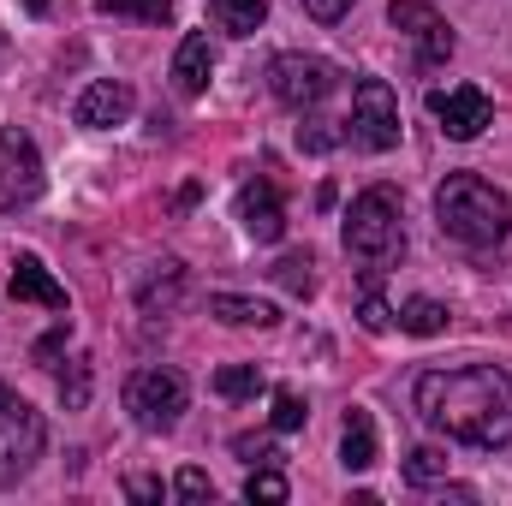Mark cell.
Returning a JSON list of instances; mask_svg holds the SVG:
<instances>
[{"mask_svg": "<svg viewBox=\"0 0 512 506\" xmlns=\"http://www.w3.org/2000/svg\"><path fill=\"white\" fill-rule=\"evenodd\" d=\"M233 447H239V459H251V465H268V459H280V453H274V441H268V435H239V441H233Z\"/></svg>", "mask_w": 512, "mask_h": 506, "instance_id": "f546056e", "label": "cell"}, {"mask_svg": "<svg viewBox=\"0 0 512 506\" xmlns=\"http://www.w3.org/2000/svg\"><path fill=\"white\" fill-rule=\"evenodd\" d=\"M42 197V155L18 126L0 131V209H24Z\"/></svg>", "mask_w": 512, "mask_h": 506, "instance_id": "ba28073f", "label": "cell"}, {"mask_svg": "<svg viewBox=\"0 0 512 506\" xmlns=\"http://www.w3.org/2000/svg\"><path fill=\"white\" fill-rule=\"evenodd\" d=\"M239 221H245V233H251L256 245H274L286 233V209H280V197H274L268 179H256V185L239 191Z\"/></svg>", "mask_w": 512, "mask_h": 506, "instance_id": "7c38bea8", "label": "cell"}, {"mask_svg": "<svg viewBox=\"0 0 512 506\" xmlns=\"http://www.w3.org/2000/svg\"><path fill=\"white\" fill-rule=\"evenodd\" d=\"M304 423V399L298 393H274V429H298Z\"/></svg>", "mask_w": 512, "mask_h": 506, "instance_id": "f1b7e54d", "label": "cell"}, {"mask_svg": "<svg viewBox=\"0 0 512 506\" xmlns=\"http://www.w3.org/2000/svg\"><path fill=\"white\" fill-rule=\"evenodd\" d=\"M60 399H66L72 411H78V405L90 399V364H84V358H78V364H72V370L60 376Z\"/></svg>", "mask_w": 512, "mask_h": 506, "instance_id": "484cf974", "label": "cell"}, {"mask_svg": "<svg viewBox=\"0 0 512 506\" xmlns=\"http://www.w3.org/2000/svg\"><path fill=\"white\" fill-rule=\"evenodd\" d=\"M441 477H447V453H441V447H417V453L405 459V483L429 489V483H441Z\"/></svg>", "mask_w": 512, "mask_h": 506, "instance_id": "44dd1931", "label": "cell"}, {"mask_svg": "<svg viewBox=\"0 0 512 506\" xmlns=\"http://www.w3.org/2000/svg\"><path fill=\"white\" fill-rule=\"evenodd\" d=\"M262 387H268V381H262L256 364H227V370L215 376V393H221V399H256Z\"/></svg>", "mask_w": 512, "mask_h": 506, "instance_id": "ffe728a7", "label": "cell"}, {"mask_svg": "<svg viewBox=\"0 0 512 506\" xmlns=\"http://www.w3.org/2000/svg\"><path fill=\"white\" fill-rule=\"evenodd\" d=\"M399 328H405V334H441V328H447V304H435V298H411V304L399 310Z\"/></svg>", "mask_w": 512, "mask_h": 506, "instance_id": "d6986e66", "label": "cell"}, {"mask_svg": "<svg viewBox=\"0 0 512 506\" xmlns=\"http://www.w3.org/2000/svg\"><path fill=\"white\" fill-rule=\"evenodd\" d=\"M36 453H42V417L18 393L0 387V483L24 477L36 465Z\"/></svg>", "mask_w": 512, "mask_h": 506, "instance_id": "5b68a950", "label": "cell"}, {"mask_svg": "<svg viewBox=\"0 0 512 506\" xmlns=\"http://www.w3.org/2000/svg\"><path fill=\"white\" fill-rule=\"evenodd\" d=\"M417 417L453 441L471 447H507L512 441V376L495 364L477 370H429L411 387Z\"/></svg>", "mask_w": 512, "mask_h": 506, "instance_id": "6da1fadb", "label": "cell"}, {"mask_svg": "<svg viewBox=\"0 0 512 506\" xmlns=\"http://www.w3.org/2000/svg\"><path fill=\"white\" fill-rule=\"evenodd\" d=\"M6 286H12V298H18V304H42V310H60V316H66V286L48 274V262H42V256H18Z\"/></svg>", "mask_w": 512, "mask_h": 506, "instance_id": "4fadbf2b", "label": "cell"}, {"mask_svg": "<svg viewBox=\"0 0 512 506\" xmlns=\"http://www.w3.org/2000/svg\"><path fill=\"white\" fill-rule=\"evenodd\" d=\"M387 18H393V30H405V36L417 42V60H423V66H441V60L453 54V30L441 24V12H435L429 0H393Z\"/></svg>", "mask_w": 512, "mask_h": 506, "instance_id": "30bf717a", "label": "cell"}, {"mask_svg": "<svg viewBox=\"0 0 512 506\" xmlns=\"http://www.w3.org/2000/svg\"><path fill=\"white\" fill-rule=\"evenodd\" d=\"M209 316H221V322H233V328H274V322H280L274 304L239 298V292H215V298H209Z\"/></svg>", "mask_w": 512, "mask_h": 506, "instance_id": "2e32d148", "label": "cell"}, {"mask_svg": "<svg viewBox=\"0 0 512 506\" xmlns=\"http://www.w3.org/2000/svg\"><path fill=\"white\" fill-rule=\"evenodd\" d=\"M274 280H280L292 298H310V292H316V256H310V251L280 256V262H274Z\"/></svg>", "mask_w": 512, "mask_h": 506, "instance_id": "ac0fdd59", "label": "cell"}, {"mask_svg": "<svg viewBox=\"0 0 512 506\" xmlns=\"http://www.w3.org/2000/svg\"><path fill=\"white\" fill-rule=\"evenodd\" d=\"M346 251L364 256V262H393L405 251V215H399V197L387 185H370L352 215H346Z\"/></svg>", "mask_w": 512, "mask_h": 506, "instance_id": "3957f363", "label": "cell"}, {"mask_svg": "<svg viewBox=\"0 0 512 506\" xmlns=\"http://www.w3.org/2000/svg\"><path fill=\"white\" fill-rule=\"evenodd\" d=\"M126 489H131V501H161V483H149V477H131Z\"/></svg>", "mask_w": 512, "mask_h": 506, "instance_id": "1f68e13d", "label": "cell"}, {"mask_svg": "<svg viewBox=\"0 0 512 506\" xmlns=\"http://www.w3.org/2000/svg\"><path fill=\"white\" fill-rule=\"evenodd\" d=\"M435 221H441L447 239H459V245H471V251H489V245H501L512 233V203H507V191H495L489 179L453 173V179L435 191Z\"/></svg>", "mask_w": 512, "mask_h": 506, "instance_id": "7a4b0ae2", "label": "cell"}, {"mask_svg": "<svg viewBox=\"0 0 512 506\" xmlns=\"http://www.w3.org/2000/svg\"><path fill=\"white\" fill-rule=\"evenodd\" d=\"M179 280H185V268H179V262H161V274L143 286V310H155V304H161V310H173V298H179Z\"/></svg>", "mask_w": 512, "mask_h": 506, "instance_id": "7402d4cb", "label": "cell"}, {"mask_svg": "<svg viewBox=\"0 0 512 506\" xmlns=\"http://www.w3.org/2000/svg\"><path fill=\"white\" fill-rule=\"evenodd\" d=\"M340 465H346V471H370V465H376V423H370V411H364V405H352V411H346Z\"/></svg>", "mask_w": 512, "mask_h": 506, "instance_id": "9a60e30c", "label": "cell"}, {"mask_svg": "<svg viewBox=\"0 0 512 506\" xmlns=\"http://www.w3.org/2000/svg\"><path fill=\"white\" fill-rule=\"evenodd\" d=\"M131 108H137V96H131V84H120V78H96L84 96H78V126L90 131H108V126H126Z\"/></svg>", "mask_w": 512, "mask_h": 506, "instance_id": "8fae6325", "label": "cell"}, {"mask_svg": "<svg viewBox=\"0 0 512 506\" xmlns=\"http://www.w3.org/2000/svg\"><path fill=\"white\" fill-rule=\"evenodd\" d=\"M298 143H304L310 155H322V149L340 143V131H334V120H310V126H298Z\"/></svg>", "mask_w": 512, "mask_h": 506, "instance_id": "83f0119b", "label": "cell"}, {"mask_svg": "<svg viewBox=\"0 0 512 506\" xmlns=\"http://www.w3.org/2000/svg\"><path fill=\"white\" fill-rule=\"evenodd\" d=\"M185 376L179 370H137L126 381V411L143 423V429H173L179 411H185Z\"/></svg>", "mask_w": 512, "mask_h": 506, "instance_id": "277c9868", "label": "cell"}, {"mask_svg": "<svg viewBox=\"0 0 512 506\" xmlns=\"http://www.w3.org/2000/svg\"><path fill=\"white\" fill-rule=\"evenodd\" d=\"M352 143H364V149H393L399 143V96L382 78L352 84Z\"/></svg>", "mask_w": 512, "mask_h": 506, "instance_id": "52a82bcc", "label": "cell"}, {"mask_svg": "<svg viewBox=\"0 0 512 506\" xmlns=\"http://www.w3.org/2000/svg\"><path fill=\"white\" fill-rule=\"evenodd\" d=\"M304 12H310L316 24H340V18L352 12V0H304Z\"/></svg>", "mask_w": 512, "mask_h": 506, "instance_id": "4dcf8cb0", "label": "cell"}, {"mask_svg": "<svg viewBox=\"0 0 512 506\" xmlns=\"http://www.w3.org/2000/svg\"><path fill=\"white\" fill-rule=\"evenodd\" d=\"M358 322H364L370 334H387V328H393V310H387L382 298H376V286H364V304H358Z\"/></svg>", "mask_w": 512, "mask_h": 506, "instance_id": "d4e9b609", "label": "cell"}, {"mask_svg": "<svg viewBox=\"0 0 512 506\" xmlns=\"http://www.w3.org/2000/svg\"><path fill=\"white\" fill-rule=\"evenodd\" d=\"M209 66H215L209 36L191 30V36L179 42V54H173V84H179V96H203V90H209Z\"/></svg>", "mask_w": 512, "mask_h": 506, "instance_id": "5bb4252c", "label": "cell"}, {"mask_svg": "<svg viewBox=\"0 0 512 506\" xmlns=\"http://www.w3.org/2000/svg\"><path fill=\"white\" fill-rule=\"evenodd\" d=\"M209 18L227 36H251L256 24L268 18V0H209Z\"/></svg>", "mask_w": 512, "mask_h": 506, "instance_id": "e0dca14e", "label": "cell"}, {"mask_svg": "<svg viewBox=\"0 0 512 506\" xmlns=\"http://www.w3.org/2000/svg\"><path fill=\"white\" fill-rule=\"evenodd\" d=\"M429 114L441 120V131L453 143H471V137H483V126L495 120V102L477 84H453V90H435L429 96Z\"/></svg>", "mask_w": 512, "mask_h": 506, "instance_id": "9c48e42d", "label": "cell"}, {"mask_svg": "<svg viewBox=\"0 0 512 506\" xmlns=\"http://www.w3.org/2000/svg\"><path fill=\"white\" fill-rule=\"evenodd\" d=\"M173 489H179V501H215V483H209V477H203L197 465H185Z\"/></svg>", "mask_w": 512, "mask_h": 506, "instance_id": "4316f807", "label": "cell"}, {"mask_svg": "<svg viewBox=\"0 0 512 506\" xmlns=\"http://www.w3.org/2000/svg\"><path fill=\"white\" fill-rule=\"evenodd\" d=\"M245 501L280 506V501H286V477H280V471H251V483H245Z\"/></svg>", "mask_w": 512, "mask_h": 506, "instance_id": "cb8c5ba5", "label": "cell"}, {"mask_svg": "<svg viewBox=\"0 0 512 506\" xmlns=\"http://www.w3.org/2000/svg\"><path fill=\"white\" fill-rule=\"evenodd\" d=\"M334 84H340V72H334L328 60H316V54H280V60L268 66V90H274V102H286V108H316Z\"/></svg>", "mask_w": 512, "mask_h": 506, "instance_id": "8992f818", "label": "cell"}, {"mask_svg": "<svg viewBox=\"0 0 512 506\" xmlns=\"http://www.w3.org/2000/svg\"><path fill=\"white\" fill-rule=\"evenodd\" d=\"M102 12H126V18H143V24H167L173 18V0H96Z\"/></svg>", "mask_w": 512, "mask_h": 506, "instance_id": "603a6c76", "label": "cell"}]
</instances>
